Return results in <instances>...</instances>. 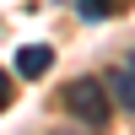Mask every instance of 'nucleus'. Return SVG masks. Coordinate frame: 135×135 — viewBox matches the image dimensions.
I'll use <instances>...</instances> for the list:
<instances>
[{
	"mask_svg": "<svg viewBox=\"0 0 135 135\" xmlns=\"http://www.w3.org/2000/svg\"><path fill=\"white\" fill-rule=\"evenodd\" d=\"M65 108H70L81 124H92V130H103V124H108V114H114L108 86L97 81V76H76V81L65 86Z\"/></svg>",
	"mask_w": 135,
	"mask_h": 135,
	"instance_id": "obj_1",
	"label": "nucleus"
},
{
	"mask_svg": "<svg viewBox=\"0 0 135 135\" xmlns=\"http://www.w3.org/2000/svg\"><path fill=\"white\" fill-rule=\"evenodd\" d=\"M49 65H54V49H49V43H22V49H16V76H22V81L49 76Z\"/></svg>",
	"mask_w": 135,
	"mask_h": 135,
	"instance_id": "obj_2",
	"label": "nucleus"
},
{
	"mask_svg": "<svg viewBox=\"0 0 135 135\" xmlns=\"http://www.w3.org/2000/svg\"><path fill=\"white\" fill-rule=\"evenodd\" d=\"M103 86H108V103H119L124 114H135V70L130 65L114 70V76H103Z\"/></svg>",
	"mask_w": 135,
	"mask_h": 135,
	"instance_id": "obj_3",
	"label": "nucleus"
},
{
	"mask_svg": "<svg viewBox=\"0 0 135 135\" xmlns=\"http://www.w3.org/2000/svg\"><path fill=\"white\" fill-rule=\"evenodd\" d=\"M76 6H81V16H86V22H108L119 0H76Z\"/></svg>",
	"mask_w": 135,
	"mask_h": 135,
	"instance_id": "obj_4",
	"label": "nucleus"
},
{
	"mask_svg": "<svg viewBox=\"0 0 135 135\" xmlns=\"http://www.w3.org/2000/svg\"><path fill=\"white\" fill-rule=\"evenodd\" d=\"M11 103H16V81H11V76H6V70H0V114H6V108H11Z\"/></svg>",
	"mask_w": 135,
	"mask_h": 135,
	"instance_id": "obj_5",
	"label": "nucleus"
},
{
	"mask_svg": "<svg viewBox=\"0 0 135 135\" xmlns=\"http://www.w3.org/2000/svg\"><path fill=\"white\" fill-rule=\"evenodd\" d=\"M130 70H135V54H130Z\"/></svg>",
	"mask_w": 135,
	"mask_h": 135,
	"instance_id": "obj_6",
	"label": "nucleus"
}]
</instances>
